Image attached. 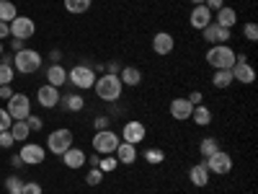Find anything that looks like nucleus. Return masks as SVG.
<instances>
[{
	"label": "nucleus",
	"instance_id": "obj_1",
	"mask_svg": "<svg viewBox=\"0 0 258 194\" xmlns=\"http://www.w3.org/2000/svg\"><path fill=\"white\" fill-rule=\"evenodd\" d=\"M93 91H96V96L101 99V101H116V99H121V91H124V85H121V80H119V75H111V73H106V75H101V78H96V83H93Z\"/></svg>",
	"mask_w": 258,
	"mask_h": 194
},
{
	"label": "nucleus",
	"instance_id": "obj_2",
	"mask_svg": "<svg viewBox=\"0 0 258 194\" xmlns=\"http://www.w3.org/2000/svg\"><path fill=\"white\" fill-rule=\"evenodd\" d=\"M235 57H238V55H235L227 44H214L207 52V62L212 65L214 70H230L235 65Z\"/></svg>",
	"mask_w": 258,
	"mask_h": 194
},
{
	"label": "nucleus",
	"instance_id": "obj_3",
	"mask_svg": "<svg viewBox=\"0 0 258 194\" xmlns=\"http://www.w3.org/2000/svg\"><path fill=\"white\" fill-rule=\"evenodd\" d=\"M13 62H16V70L24 73V75H31L41 68V55L36 50H21L13 55Z\"/></svg>",
	"mask_w": 258,
	"mask_h": 194
},
{
	"label": "nucleus",
	"instance_id": "obj_4",
	"mask_svg": "<svg viewBox=\"0 0 258 194\" xmlns=\"http://www.w3.org/2000/svg\"><path fill=\"white\" fill-rule=\"evenodd\" d=\"M68 80L75 85V88H80V91L93 88V83H96V70L91 68V65H75V68L68 73Z\"/></svg>",
	"mask_w": 258,
	"mask_h": 194
},
{
	"label": "nucleus",
	"instance_id": "obj_5",
	"mask_svg": "<svg viewBox=\"0 0 258 194\" xmlns=\"http://www.w3.org/2000/svg\"><path fill=\"white\" fill-rule=\"evenodd\" d=\"M119 148V135L111 132V129H101L93 137V150L101 156H114V150Z\"/></svg>",
	"mask_w": 258,
	"mask_h": 194
},
{
	"label": "nucleus",
	"instance_id": "obj_6",
	"mask_svg": "<svg viewBox=\"0 0 258 194\" xmlns=\"http://www.w3.org/2000/svg\"><path fill=\"white\" fill-rule=\"evenodd\" d=\"M6 112L11 114V119H26L31 114V99L26 93H13L8 99V106H6Z\"/></svg>",
	"mask_w": 258,
	"mask_h": 194
},
{
	"label": "nucleus",
	"instance_id": "obj_7",
	"mask_svg": "<svg viewBox=\"0 0 258 194\" xmlns=\"http://www.w3.org/2000/svg\"><path fill=\"white\" fill-rule=\"evenodd\" d=\"M230 73H232V80H238V83H243V85H250V83L255 80V70L248 65V57H245V55L235 57V65L230 68Z\"/></svg>",
	"mask_w": 258,
	"mask_h": 194
},
{
	"label": "nucleus",
	"instance_id": "obj_8",
	"mask_svg": "<svg viewBox=\"0 0 258 194\" xmlns=\"http://www.w3.org/2000/svg\"><path fill=\"white\" fill-rule=\"evenodd\" d=\"M47 148L52 150L54 156H62L64 150H70L73 148V132L70 129H54V132L49 135V140H47Z\"/></svg>",
	"mask_w": 258,
	"mask_h": 194
},
{
	"label": "nucleus",
	"instance_id": "obj_9",
	"mask_svg": "<svg viewBox=\"0 0 258 194\" xmlns=\"http://www.w3.org/2000/svg\"><path fill=\"white\" fill-rule=\"evenodd\" d=\"M8 26H11V36L13 39H24L26 41V39H31L36 34V24L29 16H16Z\"/></svg>",
	"mask_w": 258,
	"mask_h": 194
},
{
	"label": "nucleus",
	"instance_id": "obj_10",
	"mask_svg": "<svg viewBox=\"0 0 258 194\" xmlns=\"http://www.w3.org/2000/svg\"><path fill=\"white\" fill-rule=\"evenodd\" d=\"M207 168H209V174H230L232 171V156L230 153H225V150H217L214 156H209L207 161Z\"/></svg>",
	"mask_w": 258,
	"mask_h": 194
},
{
	"label": "nucleus",
	"instance_id": "obj_11",
	"mask_svg": "<svg viewBox=\"0 0 258 194\" xmlns=\"http://www.w3.org/2000/svg\"><path fill=\"white\" fill-rule=\"evenodd\" d=\"M145 135H147V127H145L140 119H129V122L124 124V129H121V140H124V142H132V145L142 142Z\"/></svg>",
	"mask_w": 258,
	"mask_h": 194
},
{
	"label": "nucleus",
	"instance_id": "obj_12",
	"mask_svg": "<svg viewBox=\"0 0 258 194\" xmlns=\"http://www.w3.org/2000/svg\"><path fill=\"white\" fill-rule=\"evenodd\" d=\"M21 161L29 163V166H39V163H44V156H47V150L36 145V142H24V148H21Z\"/></svg>",
	"mask_w": 258,
	"mask_h": 194
},
{
	"label": "nucleus",
	"instance_id": "obj_13",
	"mask_svg": "<svg viewBox=\"0 0 258 194\" xmlns=\"http://www.w3.org/2000/svg\"><path fill=\"white\" fill-rule=\"evenodd\" d=\"M204 31V39L209 41V44L214 47V44H227V41L232 39V34H230V29H222V26H217L212 21V24L207 26V29H202Z\"/></svg>",
	"mask_w": 258,
	"mask_h": 194
},
{
	"label": "nucleus",
	"instance_id": "obj_14",
	"mask_svg": "<svg viewBox=\"0 0 258 194\" xmlns=\"http://www.w3.org/2000/svg\"><path fill=\"white\" fill-rule=\"evenodd\" d=\"M212 16H214V13H212L204 3H202V6H194V11H191V16H188V24H191L194 29L202 31V29H207V26L212 24Z\"/></svg>",
	"mask_w": 258,
	"mask_h": 194
},
{
	"label": "nucleus",
	"instance_id": "obj_15",
	"mask_svg": "<svg viewBox=\"0 0 258 194\" xmlns=\"http://www.w3.org/2000/svg\"><path fill=\"white\" fill-rule=\"evenodd\" d=\"M59 88H54V85H41V88L36 91V101L41 104V106H44V109H54V106L59 104Z\"/></svg>",
	"mask_w": 258,
	"mask_h": 194
},
{
	"label": "nucleus",
	"instance_id": "obj_16",
	"mask_svg": "<svg viewBox=\"0 0 258 194\" xmlns=\"http://www.w3.org/2000/svg\"><path fill=\"white\" fill-rule=\"evenodd\" d=\"M173 47H176V41H173V36H170L168 31H158L153 36V52L155 55H170Z\"/></svg>",
	"mask_w": 258,
	"mask_h": 194
},
{
	"label": "nucleus",
	"instance_id": "obj_17",
	"mask_svg": "<svg viewBox=\"0 0 258 194\" xmlns=\"http://www.w3.org/2000/svg\"><path fill=\"white\" fill-rule=\"evenodd\" d=\"M212 18H214V24H217V26H222V29H232L235 24H238V11L230 8V6H222Z\"/></svg>",
	"mask_w": 258,
	"mask_h": 194
},
{
	"label": "nucleus",
	"instance_id": "obj_18",
	"mask_svg": "<svg viewBox=\"0 0 258 194\" xmlns=\"http://www.w3.org/2000/svg\"><path fill=\"white\" fill-rule=\"evenodd\" d=\"M191 112H194V106L188 104V99H173L170 101V117L183 122V119H191Z\"/></svg>",
	"mask_w": 258,
	"mask_h": 194
},
{
	"label": "nucleus",
	"instance_id": "obj_19",
	"mask_svg": "<svg viewBox=\"0 0 258 194\" xmlns=\"http://www.w3.org/2000/svg\"><path fill=\"white\" fill-rule=\"evenodd\" d=\"M116 153V161L119 163H124V166H132L135 161H137V145H132V142H119V148L114 150Z\"/></svg>",
	"mask_w": 258,
	"mask_h": 194
},
{
	"label": "nucleus",
	"instance_id": "obj_20",
	"mask_svg": "<svg viewBox=\"0 0 258 194\" xmlns=\"http://www.w3.org/2000/svg\"><path fill=\"white\" fill-rule=\"evenodd\" d=\"M85 158H88V156H85L80 148H75V145L62 153V161H64V166H68V168H83L85 166Z\"/></svg>",
	"mask_w": 258,
	"mask_h": 194
},
{
	"label": "nucleus",
	"instance_id": "obj_21",
	"mask_svg": "<svg viewBox=\"0 0 258 194\" xmlns=\"http://www.w3.org/2000/svg\"><path fill=\"white\" fill-rule=\"evenodd\" d=\"M188 181H191L194 186H207V184H209V168H207V163L191 166V171H188Z\"/></svg>",
	"mask_w": 258,
	"mask_h": 194
},
{
	"label": "nucleus",
	"instance_id": "obj_22",
	"mask_svg": "<svg viewBox=\"0 0 258 194\" xmlns=\"http://www.w3.org/2000/svg\"><path fill=\"white\" fill-rule=\"evenodd\" d=\"M47 80H49V85L59 88V85L68 83V70H64L59 62H52V65H49V70H47Z\"/></svg>",
	"mask_w": 258,
	"mask_h": 194
},
{
	"label": "nucleus",
	"instance_id": "obj_23",
	"mask_svg": "<svg viewBox=\"0 0 258 194\" xmlns=\"http://www.w3.org/2000/svg\"><path fill=\"white\" fill-rule=\"evenodd\" d=\"M119 80H121V85H140L142 83V73H140V68H121L119 70Z\"/></svg>",
	"mask_w": 258,
	"mask_h": 194
},
{
	"label": "nucleus",
	"instance_id": "obj_24",
	"mask_svg": "<svg viewBox=\"0 0 258 194\" xmlns=\"http://www.w3.org/2000/svg\"><path fill=\"white\" fill-rule=\"evenodd\" d=\"M191 119L197 122L199 127H209V124H212V112L207 109L204 104H199V106H194V112H191Z\"/></svg>",
	"mask_w": 258,
	"mask_h": 194
},
{
	"label": "nucleus",
	"instance_id": "obj_25",
	"mask_svg": "<svg viewBox=\"0 0 258 194\" xmlns=\"http://www.w3.org/2000/svg\"><path fill=\"white\" fill-rule=\"evenodd\" d=\"M29 124L24 122V119H16L13 124H11V135H13V142H24L26 137H29Z\"/></svg>",
	"mask_w": 258,
	"mask_h": 194
},
{
	"label": "nucleus",
	"instance_id": "obj_26",
	"mask_svg": "<svg viewBox=\"0 0 258 194\" xmlns=\"http://www.w3.org/2000/svg\"><path fill=\"white\" fill-rule=\"evenodd\" d=\"M59 104L64 106L68 112H80L83 106H85V101H83V96L80 93H70V96H62L59 99Z\"/></svg>",
	"mask_w": 258,
	"mask_h": 194
},
{
	"label": "nucleus",
	"instance_id": "obj_27",
	"mask_svg": "<svg viewBox=\"0 0 258 194\" xmlns=\"http://www.w3.org/2000/svg\"><path fill=\"white\" fill-rule=\"evenodd\" d=\"M232 83V73L230 70H214V78H212V85L214 88H227V85Z\"/></svg>",
	"mask_w": 258,
	"mask_h": 194
},
{
	"label": "nucleus",
	"instance_id": "obj_28",
	"mask_svg": "<svg viewBox=\"0 0 258 194\" xmlns=\"http://www.w3.org/2000/svg\"><path fill=\"white\" fill-rule=\"evenodd\" d=\"M199 150H202L204 158H209V156H214V153H217V150H222V148H220V140H217V137H204L202 145H199Z\"/></svg>",
	"mask_w": 258,
	"mask_h": 194
},
{
	"label": "nucleus",
	"instance_id": "obj_29",
	"mask_svg": "<svg viewBox=\"0 0 258 194\" xmlns=\"http://www.w3.org/2000/svg\"><path fill=\"white\" fill-rule=\"evenodd\" d=\"M18 16L16 6L11 3V0H0V21H6V24H11V21Z\"/></svg>",
	"mask_w": 258,
	"mask_h": 194
},
{
	"label": "nucleus",
	"instance_id": "obj_30",
	"mask_svg": "<svg viewBox=\"0 0 258 194\" xmlns=\"http://www.w3.org/2000/svg\"><path fill=\"white\" fill-rule=\"evenodd\" d=\"M142 158L147 161V163H153V166H158V163H163L165 161V153L160 148H147L145 153H142Z\"/></svg>",
	"mask_w": 258,
	"mask_h": 194
},
{
	"label": "nucleus",
	"instance_id": "obj_31",
	"mask_svg": "<svg viewBox=\"0 0 258 194\" xmlns=\"http://www.w3.org/2000/svg\"><path fill=\"white\" fill-rule=\"evenodd\" d=\"M64 8L70 13H85L91 8V0H64Z\"/></svg>",
	"mask_w": 258,
	"mask_h": 194
},
{
	"label": "nucleus",
	"instance_id": "obj_32",
	"mask_svg": "<svg viewBox=\"0 0 258 194\" xmlns=\"http://www.w3.org/2000/svg\"><path fill=\"white\" fill-rule=\"evenodd\" d=\"M103 181V171L96 166V168H91L88 171V174H85V184H88V186H98Z\"/></svg>",
	"mask_w": 258,
	"mask_h": 194
},
{
	"label": "nucleus",
	"instance_id": "obj_33",
	"mask_svg": "<svg viewBox=\"0 0 258 194\" xmlns=\"http://www.w3.org/2000/svg\"><path fill=\"white\" fill-rule=\"evenodd\" d=\"M13 78H16L13 65H3V62H0V85H11Z\"/></svg>",
	"mask_w": 258,
	"mask_h": 194
},
{
	"label": "nucleus",
	"instance_id": "obj_34",
	"mask_svg": "<svg viewBox=\"0 0 258 194\" xmlns=\"http://www.w3.org/2000/svg\"><path fill=\"white\" fill-rule=\"evenodd\" d=\"M6 191L8 194H21L24 191V181H21L18 176H8L6 179Z\"/></svg>",
	"mask_w": 258,
	"mask_h": 194
},
{
	"label": "nucleus",
	"instance_id": "obj_35",
	"mask_svg": "<svg viewBox=\"0 0 258 194\" xmlns=\"http://www.w3.org/2000/svg\"><path fill=\"white\" fill-rule=\"evenodd\" d=\"M116 166H119V161H116L114 156H103V158L98 161V168L103 171V174H109V171H114Z\"/></svg>",
	"mask_w": 258,
	"mask_h": 194
},
{
	"label": "nucleus",
	"instance_id": "obj_36",
	"mask_svg": "<svg viewBox=\"0 0 258 194\" xmlns=\"http://www.w3.org/2000/svg\"><path fill=\"white\" fill-rule=\"evenodd\" d=\"M11 124H13L11 114H8L6 109H0V132H8V129H11Z\"/></svg>",
	"mask_w": 258,
	"mask_h": 194
},
{
	"label": "nucleus",
	"instance_id": "obj_37",
	"mask_svg": "<svg viewBox=\"0 0 258 194\" xmlns=\"http://www.w3.org/2000/svg\"><path fill=\"white\" fill-rule=\"evenodd\" d=\"M24 122L29 124V129H36V132H39L41 127H44V122H41V117H36V114H29V117H26Z\"/></svg>",
	"mask_w": 258,
	"mask_h": 194
},
{
	"label": "nucleus",
	"instance_id": "obj_38",
	"mask_svg": "<svg viewBox=\"0 0 258 194\" xmlns=\"http://www.w3.org/2000/svg\"><path fill=\"white\" fill-rule=\"evenodd\" d=\"M109 124H111V119L106 117V114H101V117H96V119H93V127H96V132H101V129H109Z\"/></svg>",
	"mask_w": 258,
	"mask_h": 194
},
{
	"label": "nucleus",
	"instance_id": "obj_39",
	"mask_svg": "<svg viewBox=\"0 0 258 194\" xmlns=\"http://www.w3.org/2000/svg\"><path fill=\"white\" fill-rule=\"evenodd\" d=\"M243 34H245L248 41H255V39H258V26H255V24H245V26H243Z\"/></svg>",
	"mask_w": 258,
	"mask_h": 194
},
{
	"label": "nucleus",
	"instance_id": "obj_40",
	"mask_svg": "<svg viewBox=\"0 0 258 194\" xmlns=\"http://www.w3.org/2000/svg\"><path fill=\"white\" fill-rule=\"evenodd\" d=\"M186 99H188V104H191V106H199V104H204V93H202V91H191Z\"/></svg>",
	"mask_w": 258,
	"mask_h": 194
},
{
	"label": "nucleus",
	"instance_id": "obj_41",
	"mask_svg": "<svg viewBox=\"0 0 258 194\" xmlns=\"http://www.w3.org/2000/svg\"><path fill=\"white\" fill-rule=\"evenodd\" d=\"M21 194H41V186L36 181H24V191Z\"/></svg>",
	"mask_w": 258,
	"mask_h": 194
},
{
	"label": "nucleus",
	"instance_id": "obj_42",
	"mask_svg": "<svg viewBox=\"0 0 258 194\" xmlns=\"http://www.w3.org/2000/svg\"><path fill=\"white\" fill-rule=\"evenodd\" d=\"M13 145V135H11V129L8 132H0V148H11Z\"/></svg>",
	"mask_w": 258,
	"mask_h": 194
},
{
	"label": "nucleus",
	"instance_id": "obj_43",
	"mask_svg": "<svg viewBox=\"0 0 258 194\" xmlns=\"http://www.w3.org/2000/svg\"><path fill=\"white\" fill-rule=\"evenodd\" d=\"M204 6H207V8L212 11V13H217V11H220V8H222L225 3H222V0H204Z\"/></svg>",
	"mask_w": 258,
	"mask_h": 194
},
{
	"label": "nucleus",
	"instance_id": "obj_44",
	"mask_svg": "<svg viewBox=\"0 0 258 194\" xmlns=\"http://www.w3.org/2000/svg\"><path fill=\"white\" fill-rule=\"evenodd\" d=\"M11 47H13V55L21 52V50H26V47H24V39H11Z\"/></svg>",
	"mask_w": 258,
	"mask_h": 194
},
{
	"label": "nucleus",
	"instance_id": "obj_45",
	"mask_svg": "<svg viewBox=\"0 0 258 194\" xmlns=\"http://www.w3.org/2000/svg\"><path fill=\"white\" fill-rule=\"evenodd\" d=\"M11 96H13V88H11V85H0V99L8 101Z\"/></svg>",
	"mask_w": 258,
	"mask_h": 194
},
{
	"label": "nucleus",
	"instance_id": "obj_46",
	"mask_svg": "<svg viewBox=\"0 0 258 194\" xmlns=\"http://www.w3.org/2000/svg\"><path fill=\"white\" fill-rule=\"evenodd\" d=\"M106 73H111V75H119V62H116V60H111L109 65H106Z\"/></svg>",
	"mask_w": 258,
	"mask_h": 194
},
{
	"label": "nucleus",
	"instance_id": "obj_47",
	"mask_svg": "<svg viewBox=\"0 0 258 194\" xmlns=\"http://www.w3.org/2000/svg\"><path fill=\"white\" fill-rule=\"evenodd\" d=\"M3 36H11V26L6 24V21H0V39Z\"/></svg>",
	"mask_w": 258,
	"mask_h": 194
},
{
	"label": "nucleus",
	"instance_id": "obj_48",
	"mask_svg": "<svg viewBox=\"0 0 258 194\" xmlns=\"http://www.w3.org/2000/svg\"><path fill=\"white\" fill-rule=\"evenodd\" d=\"M11 163H13V168H21V166H26L24 161H21V156H13V158H11Z\"/></svg>",
	"mask_w": 258,
	"mask_h": 194
},
{
	"label": "nucleus",
	"instance_id": "obj_49",
	"mask_svg": "<svg viewBox=\"0 0 258 194\" xmlns=\"http://www.w3.org/2000/svg\"><path fill=\"white\" fill-rule=\"evenodd\" d=\"M191 3H194V6H202V3H204V0H191Z\"/></svg>",
	"mask_w": 258,
	"mask_h": 194
},
{
	"label": "nucleus",
	"instance_id": "obj_50",
	"mask_svg": "<svg viewBox=\"0 0 258 194\" xmlns=\"http://www.w3.org/2000/svg\"><path fill=\"white\" fill-rule=\"evenodd\" d=\"M0 57H3V41H0Z\"/></svg>",
	"mask_w": 258,
	"mask_h": 194
}]
</instances>
